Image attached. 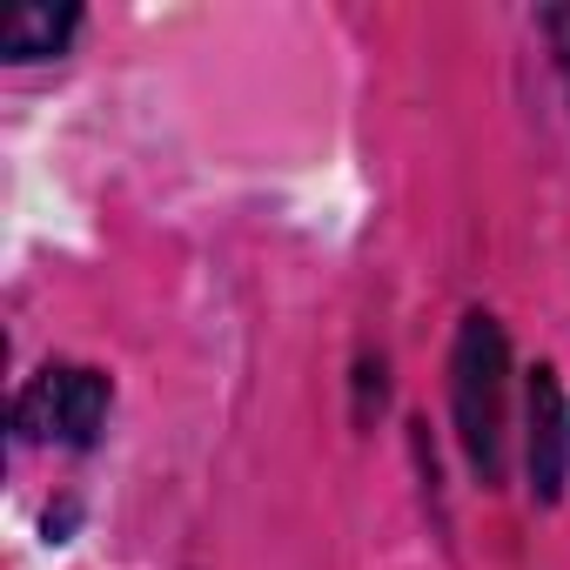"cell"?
Returning <instances> with one entry per match:
<instances>
[{
    "mask_svg": "<svg viewBox=\"0 0 570 570\" xmlns=\"http://www.w3.org/2000/svg\"><path fill=\"white\" fill-rule=\"evenodd\" d=\"M450 410L456 443L483 483H503V436H510V343L503 323L470 309L450 350Z\"/></svg>",
    "mask_w": 570,
    "mask_h": 570,
    "instance_id": "obj_1",
    "label": "cell"
},
{
    "mask_svg": "<svg viewBox=\"0 0 570 570\" xmlns=\"http://www.w3.org/2000/svg\"><path fill=\"white\" fill-rule=\"evenodd\" d=\"M108 403H115V390H108L101 370H88V363H48V370L21 390L14 430H21V443H68V450H88V443L101 436V423H108Z\"/></svg>",
    "mask_w": 570,
    "mask_h": 570,
    "instance_id": "obj_2",
    "label": "cell"
},
{
    "mask_svg": "<svg viewBox=\"0 0 570 570\" xmlns=\"http://www.w3.org/2000/svg\"><path fill=\"white\" fill-rule=\"evenodd\" d=\"M563 450H570V410H563V390H557V370H530V390H523V463H530V490L537 503H550L563 490Z\"/></svg>",
    "mask_w": 570,
    "mask_h": 570,
    "instance_id": "obj_3",
    "label": "cell"
},
{
    "mask_svg": "<svg viewBox=\"0 0 570 570\" xmlns=\"http://www.w3.org/2000/svg\"><path fill=\"white\" fill-rule=\"evenodd\" d=\"M75 28H81V8H41V0H28V8H8V21H0V55L8 61L68 55Z\"/></svg>",
    "mask_w": 570,
    "mask_h": 570,
    "instance_id": "obj_4",
    "label": "cell"
},
{
    "mask_svg": "<svg viewBox=\"0 0 570 570\" xmlns=\"http://www.w3.org/2000/svg\"><path fill=\"white\" fill-rule=\"evenodd\" d=\"M543 35H550V48H557L563 88H570V8H550V14H543Z\"/></svg>",
    "mask_w": 570,
    "mask_h": 570,
    "instance_id": "obj_5",
    "label": "cell"
}]
</instances>
